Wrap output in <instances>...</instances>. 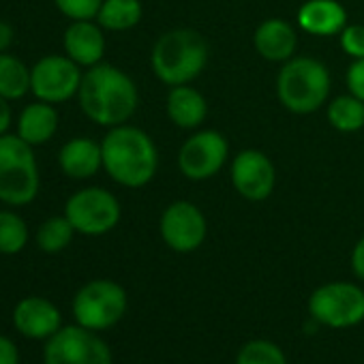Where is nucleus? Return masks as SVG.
Instances as JSON below:
<instances>
[{"instance_id":"obj_31","label":"nucleus","mask_w":364,"mask_h":364,"mask_svg":"<svg viewBox=\"0 0 364 364\" xmlns=\"http://www.w3.org/2000/svg\"><path fill=\"white\" fill-rule=\"evenodd\" d=\"M351 270L358 279L364 281V236L355 242L351 251Z\"/></svg>"},{"instance_id":"obj_18","label":"nucleus","mask_w":364,"mask_h":364,"mask_svg":"<svg viewBox=\"0 0 364 364\" xmlns=\"http://www.w3.org/2000/svg\"><path fill=\"white\" fill-rule=\"evenodd\" d=\"M298 26L315 37H334L347 26V11L336 0H306L298 9Z\"/></svg>"},{"instance_id":"obj_14","label":"nucleus","mask_w":364,"mask_h":364,"mask_svg":"<svg viewBox=\"0 0 364 364\" xmlns=\"http://www.w3.org/2000/svg\"><path fill=\"white\" fill-rule=\"evenodd\" d=\"M14 326L26 338L48 341L63 328V317L52 300L41 296H28L16 304Z\"/></svg>"},{"instance_id":"obj_3","label":"nucleus","mask_w":364,"mask_h":364,"mask_svg":"<svg viewBox=\"0 0 364 364\" xmlns=\"http://www.w3.org/2000/svg\"><path fill=\"white\" fill-rule=\"evenodd\" d=\"M208 41L193 28H173L163 33L150 52L152 73L171 86L191 84L208 65Z\"/></svg>"},{"instance_id":"obj_12","label":"nucleus","mask_w":364,"mask_h":364,"mask_svg":"<svg viewBox=\"0 0 364 364\" xmlns=\"http://www.w3.org/2000/svg\"><path fill=\"white\" fill-rule=\"evenodd\" d=\"M159 230L163 242L171 251L191 253L204 245L208 236V221L196 204L187 200H178L163 210Z\"/></svg>"},{"instance_id":"obj_30","label":"nucleus","mask_w":364,"mask_h":364,"mask_svg":"<svg viewBox=\"0 0 364 364\" xmlns=\"http://www.w3.org/2000/svg\"><path fill=\"white\" fill-rule=\"evenodd\" d=\"M0 364H20L18 345L5 334H0Z\"/></svg>"},{"instance_id":"obj_26","label":"nucleus","mask_w":364,"mask_h":364,"mask_svg":"<svg viewBox=\"0 0 364 364\" xmlns=\"http://www.w3.org/2000/svg\"><path fill=\"white\" fill-rule=\"evenodd\" d=\"M236 364H287L285 353L270 341H249L236 355Z\"/></svg>"},{"instance_id":"obj_22","label":"nucleus","mask_w":364,"mask_h":364,"mask_svg":"<svg viewBox=\"0 0 364 364\" xmlns=\"http://www.w3.org/2000/svg\"><path fill=\"white\" fill-rule=\"evenodd\" d=\"M31 92V67H26L18 56L0 54V97L9 101H20Z\"/></svg>"},{"instance_id":"obj_32","label":"nucleus","mask_w":364,"mask_h":364,"mask_svg":"<svg viewBox=\"0 0 364 364\" xmlns=\"http://www.w3.org/2000/svg\"><path fill=\"white\" fill-rule=\"evenodd\" d=\"M14 122V109H11V101L0 97V135H7Z\"/></svg>"},{"instance_id":"obj_29","label":"nucleus","mask_w":364,"mask_h":364,"mask_svg":"<svg viewBox=\"0 0 364 364\" xmlns=\"http://www.w3.org/2000/svg\"><path fill=\"white\" fill-rule=\"evenodd\" d=\"M345 82H347L349 95H353V97L364 101V58H355L349 65Z\"/></svg>"},{"instance_id":"obj_13","label":"nucleus","mask_w":364,"mask_h":364,"mask_svg":"<svg viewBox=\"0 0 364 364\" xmlns=\"http://www.w3.org/2000/svg\"><path fill=\"white\" fill-rule=\"evenodd\" d=\"M232 185L249 202H264L277 187V167L259 150H242L232 161Z\"/></svg>"},{"instance_id":"obj_28","label":"nucleus","mask_w":364,"mask_h":364,"mask_svg":"<svg viewBox=\"0 0 364 364\" xmlns=\"http://www.w3.org/2000/svg\"><path fill=\"white\" fill-rule=\"evenodd\" d=\"M341 48L347 56L355 58H364V26L362 24H347L341 35H338Z\"/></svg>"},{"instance_id":"obj_33","label":"nucleus","mask_w":364,"mask_h":364,"mask_svg":"<svg viewBox=\"0 0 364 364\" xmlns=\"http://www.w3.org/2000/svg\"><path fill=\"white\" fill-rule=\"evenodd\" d=\"M14 26L5 20H0V54L3 52H9V48L14 46Z\"/></svg>"},{"instance_id":"obj_10","label":"nucleus","mask_w":364,"mask_h":364,"mask_svg":"<svg viewBox=\"0 0 364 364\" xmlns=\"http://www.w3.org/2000/svg\"><path fill=\"white\" fill-rule=\"evenodd\" d=\"M84 71L67 54H48L31 67V92L35 99L58 105L80 92Z\"/></svg>"},{"instance_id":"obj_17","label":"nucleus","mask_w":364,"mask_h":364,"mask_svg":"<svg viewBox=\"0 0 364 364\" xmlns=\"http://www.w3.org/2000/svg\"><path fill=\"white\" fill-rule=\"evenodd\" d=\"M58 165L65 176L73 180H88L103 167L101 141L92 137H73L63 144L58 152Z\"/></svg>"},{"instance_id":"obj_20","label":"nucleus","mask_w":364,"mask_h":364,"mask_svg":"<svg viewBox=\"0 0 364 364\" xmlns=\"http://www.w3.org/2000/svg\"><path fill=\"white\" fill-rule=\"evenodd\" d=\"M169 120L180 129H198L208 116V103L204 95L189 84L171 86L165 99Z\"/></svg>"},{"instance_id":"obj_5","label":"nucleus","mask_w":364,"mask_h":364,"mask_svg":"<svg viewBox=\"0 0 364 364\" xmlns=\"http://www.w3.org/2000/svg\"><path fill=\"white\" fill-rule=\"evenodd\" d=\"M41 187L35 148L18 133L0 135V202L20 208L35 202Z\"/></svg>"},{"instance_id":"obj_27","label":"nucleus","mask_w":364,"mask_h":364,"mask_svg":"<svg viewBox=\"0 0 364 364\" xmlns=\"http://www.w3.org/2000/svg\"><path fill=\"white\" fill-rule=\"evenodd\" d=\"M54 5L65 18L77 22V20H95L103 0H54Z\"/></svg>"},{"instance_id":"obj_19","label":"nucleus","mask_w":364,"mask_h":364,"mask_svg":"<svg viewBox=\"0 0 364 364\" xmlns=\"http://www.w3.org/2000/svg\"><path fill=\"white\" fill-rule=\"evenodd\" d=\"M58 112L52 103H46V101H33L28 103L20 116H18V124H16V133L26 141L31 144L33 148L37 146H43L48 144L56 131H58Z\"/></svg>"},{"instance_id":"obj_1","label":"nucleus","mask_w":364,"mask_h":364,"mask_svg":"<svg viewBox=\"0 0 364 364\" xmlns=\"http://www.w3.org/2000/svg\"><path fill=\"white\" fill-rule=\"evenodd\" d=\"M77 99L84 116L107 129L127 124L139 105V92L131 75L107 63L84 71Z\"/></svg>"},{"instance_id":"obj_23","label":"nucleus","mask_w":364,"mask_h":364,"mask_svg":"<svg viewBox=\"0 0 364 364\" xmlns=\"http://www.w3.org/2000/svg\"><path fill=\"white\" fill-rule=\"evenodd\" d=\"M328 122L341 133H355L364 127V101L353 95L336 97L328 103Z\"/></svg>"},{"instance_id":"obj_25","label":"nucleus","mask_w":364,"mask_h":364,"mask_svg":"<svg viewBox=\"0 0 364 364\" xmlns=\"http://www.w3.org/2000/svg\"><path fill=\"white\" fill-rule=\"evenodd\" d=\"M28 245V225L14 210H0V255H18Z\"/></svg>"},{"instance_id":"obj_4","label":"nucleus","mask_w":364,"mask_h":364,"mask_svg":"<svg viewBox=\"0 0 364 364\" xmlns=\"http://www.w3.org/2000/svg\"><path fill=\"white\" fill-rule=\"evenodd\" d=\"M330 95V71L321 60L294 56L277 75V97L291 114H313L326 105Z\"/></svg>"},{"instance_id":"obj_16","label":"nucleus","mask_w":364,"mask_h":364,"mask_svg":"<svg viewBox=\"0 0 364 364\" xmlns=\"http://www.w3.org/2000/svg\"><path fill=\"white\" fill-rule=\"evenodd\" d=\"M253 46L262 58L270 63H287L296 54L298 35L287 20L268 18L255 28Z\"/></svg>"},{"instance_id":"obj_2","label":"nucleus","mask_w":364,"mask_h":364,"mask_svg":"<svg viewBox=\"0 0 364 364\" xmlns=\"http://www.w3.org/2000/svg\"><path fill=\"white\" fill-rule=\"evenodd\" d=\"M103 169L127 189H141L159 169V150L152 137L131 124L112 127L101 139Z\"/></svg>"},{"instance_id":"obj_9","label":"nucleus","mask_w":364,"mask_h":364,"mask_svg":"<svg viewBox=\"0 0 364 364\" xmlns=\"http://www.w3.org/2000/svg\"><path fill=\"white\" fill-rule=\"evenodd\" d=\"M43 364H112V351L95 330L63 326L46 341Z\"/></svg>"},{"instance_id":"obj_8","label":"nucleus","mask_w":364,"mask_h":364,"mask_svg":"<svg viewBox=\"0 0 364 364\" xmlns=\"http://www.w3.org/2000/svg\"><path fill=\"white\" fill-rule=\"evenodd\" d=\"M311 317L328 328H351L364 319V289L334 281L317 287L309 298Z\"/></svg>"},{"instance_id":"obj_11","label":"nucleus","mask_w":364,"mask_h":364,"mask_svg":"<svg viewBox=\"0 0 364 364\" xmlns=\"http://www.w3.org/2000/svg\"><path fill=\"white\" fill-rule=\"evenodd\" d=\"M230 156V144L215 129L193 133L178 152V167L189 180H208L217 176Z\"/></svg>"},{"instance_id":"obj_24","label":"nucleus","mask_w":364,"mask_h":364,"mask_svg":"<svg viewBox=\"0 0 364 364\" xmlns=\"http://www.w3.org/2000/svg\"><path fill=\"white\" fill-rule=\"evenodd\" d=\"M75 234H77L75 228L71 225V221H69L65 215H60V217H50V219H46V221L39 225V230H37V247H39L43 253L54 255V253L65 251V249L71 245V240H73Z\"/></svg>"},{"instance_id":"obj_15","label":"nucleus","mask_w":364,"mask_h":364,"mask_svg":"<svg viewBox=\"0 0 364 364\" xmlns=\"http://www.w3.org/2000/svg\"><path fill=\"white\" fill-rule=\"evenodd\" d=\"M63 48H65V54L73 63L90 69V67L103 63V56H105L103 28L95 20L71 22L63 35Z\"/></svg>"},{"instance_id":"obj_7","label":"nucleus","mask_w":364,"mask_h":364,"mask_svg":"<svg viewBox=\"0 0 364 364\" xmlns=\"http://www.w3.org/2000/svg\"><path fill=\"white\" fill-rule=\"evenodd\" d=\"M65 217L77 234L103 236L112 232L122 217L120 202L103 187H86L75 191L65 204Z\"/></svg>"},{"instance_id":"obj_21","label":"nucleus","mask_w":364,"mask_h":364,"mask_svg":"<svg viewBox=\"0 0 364 364\" xmlns=\"http://www.w3.org/2000/svg\"><path fill=\"white\" fill-rule=\"evenodd\" d=\"M141 3L139 0H103V5L97 14V22L103 31L124 33L139 24L141 20Z\"/></svg>"},{"instance_id":"obj_6","label":"nucleus","mask_w":364,"mask_h":364,"mask_svg":"<svg viewBox=\"0 0 364 364\" xmlns=\"http://www.w3.org/2000/svg\"><path fill=\"white\" fill-rule=\"evenodd\" d=\"M127 311V291L109 279H95L73 298V317L80 326L101 332L116 326Z\"/></svg>"}]
</instances>
